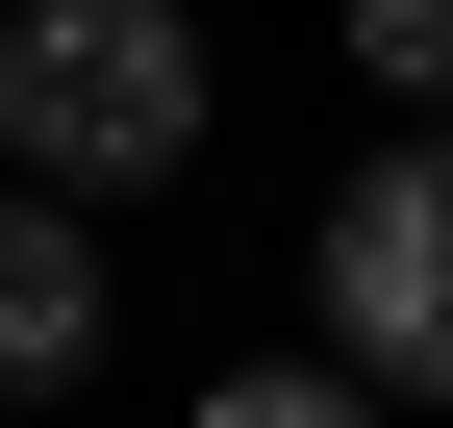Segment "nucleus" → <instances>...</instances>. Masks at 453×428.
<instances>
[{"label": "nucleus", "mask_w": 453, "mask_h": 428, "mask_svg": "<svg viewBox=\"0 0 453 428\" xmlns=\"http://www.w3.org/2000/svg\"><path fill=\"white\" fill-rule=\"evenodd\" d=\"M0 151L50 202H151L202 151V26L177 0H0Z\"/></svg>", "instance_id": "nucleus-1"}, {"label": "nucleus", "mask_w": 453, "mask_h": 428, "mask_svg": "<svg viewBox=\"0 0 453 428\" xmlns=\"http://www.w3.org/2000/svg\"><path fill=\"white\" fill-rule=\"evenodd\" d=\"M327 353H353L378 403H453V101L327 202Z\"/></svg>", "instance_id": "nucleus-2"}, {"label": "nucleus", "mask_w": 453, "mask_h": 428, "mask_svg": "<svg viewBox=\"0 0 453 428\" xmlns=\"http://www.w3.org/2000/svg\"><path fill=\"white\" fill-rule=\"evenodd\" d=\"M101 378V202H0V403H76Z\"/></svg>", "instance_id": "nucleus-3"}, {"label": "nucleus", "mask_w": 453, "mask_h": 428, "mask_svg": "<svg viewBox=\"0 0 453 428\" xmlns=\"http://www.w3.org/2000/svg\"><path fill=\"white\" fill-rule=\"evenodd\" d=\"M202 428H378V378H353V353H327V378H303V353H277V378H226Z\"/></svg>", "instance_id": "nucleus-4"}, {"label": "nucleus", "mask_w": 453, "mask_h": 428, "mask_svg": "<svg viewBox=\"0 0 453 428\" xmlns=\"http://www.w3.org/2000/svg\"><path fill=\"white\" fill-rule=\"evenodd\" d=\"M353 50H378L403 101H453V0H353Z\"/></svg>", "instance_id": "nucleus-5"}]
</instances>
